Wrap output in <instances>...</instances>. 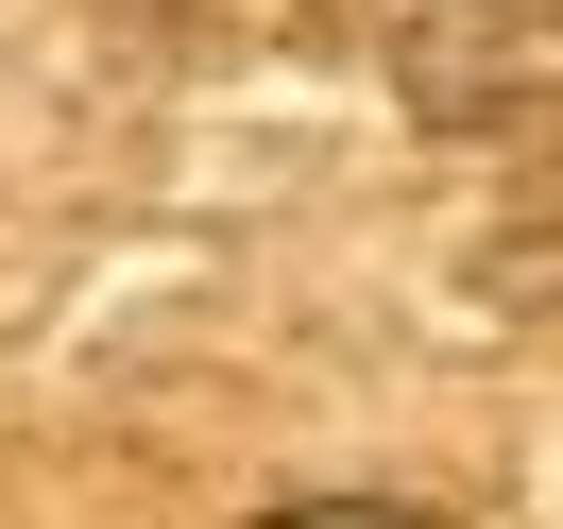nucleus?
<instances>
[{
  "instance_id": "nucleus-1",
  "label": "nucleus",
  "mask_w": 563,
  "mask_h": 529,
  "mask_svg": "<svg viewBox=\"0 0 563 529\" xmlns=\"http://www.w3.org/2000/svg\"><path fill=\"white\" fill-rule=\"evenodd\" d=\"M256 529H427V513H376V495H308V513H256Z\"/></svg>"
}]
</instances>
